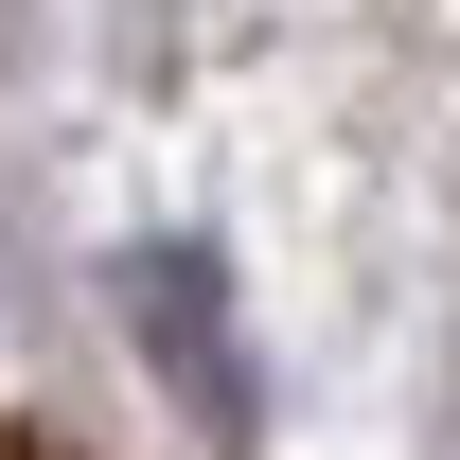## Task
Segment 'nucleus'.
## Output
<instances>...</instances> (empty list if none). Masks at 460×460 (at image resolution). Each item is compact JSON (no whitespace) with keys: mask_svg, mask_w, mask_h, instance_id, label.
<instances>
[{"mask_svg":"<svg viewBox=\"0 0 460 460\" xmlns=\"http://www.w3.org/2000/svg\"><path fill=\"white\" fill-rule=\"evenodd\" d=\"M142 319H160V372L213 425H248V354H230V319H213V266H177V248H142Z\"/></svg>","mask_w":460,"mask_h":460,"instance_id":"f257e3e1","label":"nucleus"}]
</instances>
